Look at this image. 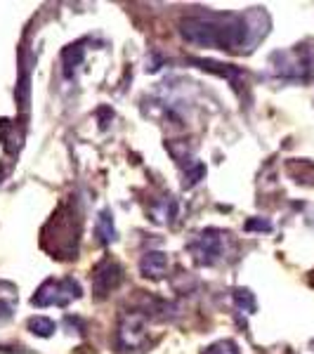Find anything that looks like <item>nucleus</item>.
<instances>
[{
  "label": "nucleus",
  "instance_id": "1",
  "mask_svg": "<svg viewBox=\"0 0 314 354\" xmlns=\"http://www.w3.org/2000/svg\"><path fill=\"white\" fill-rule=\"evenodd\" d=\"M270 19L262 10L239 12H196L182 21V38L192 45L227 53L253 50L267 33Z\"/></svg>",
  "mask_w": 314,
  "mask_h": 354
},
{
  "label": "nucleus",
  "instance_id": "2",
  "mask_svg": "<svg viewBox=\"0 0 314 354\" xmlns=\"http://www.w3.org/2000/svg\"><path fill=\"white\" fill-rule=\"evenodd\" d=\"M45 230L55 232V245L50 248L55 258H76L78 239H81V215L73 213L71 205H59Z\"/></svg>",
  "mask_w": 314,
  "mask_h": 354
},
{
  "label": "nucleus",
  "instance_id": "3",
  "mask_svg": "<svg viewBox=\"0 0 314 354\" xmlns=\"http://www.w3.org/2000/svg\"><path fill=\"white\" fill-rule=\"evenodd\" d=\"M81 283L71 277L64 279H48L41 283V288L36 290V295L31 298V302L36 307H66L73 300L81 298Z\"/></svg>",
  "mask_w": 314,
  "mask_h": 354
},
{
  "label": "nucleus",
  "instance_id": "4",
  "mask_svg": "<svg viewBox=\"0 0 314 354\" xmlns=\"http://www.w3.org/2000/svg\"><path fill=\"white\" fill-rule=\"evenodd\" d=\"M230 234L220 232V230H205L201 234H196V236L190 241V253L192 258L198 262V265H215L218 260H222V255H225V241Z\"/></svg>",
  "mask_w": 314,
  "mask_h": 354
},
{
  "label": "nucleus",
  "instance_id": "5",
  "mask_svg": "<svg viewBox=\"0 0 314 354\" xmlns=\"http://www.w3.org/2000/svg\"><path fill=\"white\" fill-rule=\"evenodd\" d=\"M147 340H149L147 314H142V310L125 312L118 324V347L121 350H142Z\"/></svg>",
  "mask_w": 314,
  "mask_h": 354
},
{
  "label": "nucleus",
  "instance_id": "6",
  "mask_svg": "<svg viewBox=\"0 0 314 354\" xmlns=\"http://www.w3.org/2000/svg\"><path fill=\"white\" fill-rule=\"evenodd\" d=\"M270 64L279 78L288 81H305L310 76V59L302 50H286V53H274L270 57Z\"/></svg>",
  "mask_w": 314,
  "mask_h": 354
},
{
  "label": "nucleus",
  "instance_id": "7",
  "mask_svg": "<svg viewBox=\"0 0 314 354\" xmlns=\"http://www.w3.org/2000/svg\"><path fill=\"white\" fill-rule=\"evenodd\" d=\"M123 281V267L113 258H104L97 262L93 270V293L95 298H107L111 290H116Z\"/></svg>",
  "mask_w": 314,
  "mask_h": 354
},
{
  "label": "nucleus",
  "instance_id": "8",
  "mask_svg": "<svg viewBox=\"0 0 314 354\" xmlns=\"http://www.w3.org/2000/svg\"><path fill=\"white\" fill-rule=\"evenodd\" d=\"M140 272L147 279H163L168 274V255L158 253V250H149L142 255L140 260Z\"/></svg>",
  "mask_w": 314,
  "mask_h": 354
},
{
  "label": "nucleus",
  "instance_id": "9",
  "mask_svg": "<svg viewBox=\"0 0 314 354\" xmlns=\"http://www.w3.org/2000/svg\"><path fill=\"white\" fill-rule=\"evenodd\" d=\"M147 213L156 225H173V220L178 218V201L173 196H163L154 201Z\"/></svg>",
  "mask_w": 314,
  "mask_h": 354
},
{
  "label": "nucleus",
  "instance_id": "10",
  "mask_svg": "<svg viewBox=\"0 0 314 354\" xmlns=\"http://www.w3.org/2000/svg\"><path fill=\"white\" fill-rule=\"evenodd\" d=\"M190 64H196L198 68H203V71H210V73H215V76L227 78L234 88H237L239 78H241V71L232 64H218V62H210V59H190Z\"/></svg>",
  "mask_w": 314,
  "mask_h": 354
},
{
  "label": "nucleus",
  "instance_id": "11",
  "mask_svg": "<svg viewBox=\"0 0 314 354\" xmlns=\"http://www.w3.org/2000/svg\"><path fill=\"white\" fill-rule=\"evenodd\" d=\"M95 234L100 239V243L109 245L116 241V227H113V215L111 210H102L97 215V222H95Z\"/></svg>",
  "mask_w": 314,
  "mask_h": 354
},
{
  "label": "nucleus",
  "instance_id": "12",
  "mask_svg": "<svg viewBox=\"0 0 314 354\" xmlns=\"http://www.w3.org/2000/svg\"><path fill=\"white\" fill-rule=\"evenodd\" d=\"M15 300H17L15 286H10V283L0 281V322H5V319L12 317Z\"/></svg>",
  "mask_w": 314,
  "mask_h": 354
},
{
  "label": "nucleus",
  "instance_id": "13",
  "mask_svg": "<svg viewBox=\"0 0 314 354\" xmlns=\"http://www.w3.org/2000/svg\"><path fill=\"white\" fill-rule=\"evenodd\" d=\"M55 322L48 317H33L28 319V330H31L33 335H41V338H50V335L55 333Z\"/></svg>",
  "mask_w": 314,
  "mask_h": 354
},
{
  "label": "nucleus",
  "instance_id": "14",
  "mask_svg": "<svg viewBox=\"0 0 314 354\" xmlns=\"http://www.w3.org/2000/svg\"><path fill=\"white\" fill-rule=\"evenodd\" d=\"M83 57H85V50L81 48V45H68L64 53H62V62H64V66H66V73L71 71L73 66L81 64Z\"/></svg>",
  "mask_w": 314,
  "mask_h": 354
},
{
  "label": "nucleus",
  "instance_id": "15",
  "mask_svg": "<svg viewBox=\"0 0 314 354\" xmlns=\"http://www.w3.org/2000/svg\"><path fill=\"white\" fill-rule=\"evenodd\" d=\"M234 302H237L239 310H243L246 314H253L255 312V298L248 288H237L234 290Z\"/></svg>",
  "mask_w": 314,
  "mask_h": 354
},
{
  "label": "nucleus",
  "instance_id": "16",
  "mask_svg": "<svg viewBox=\"0 0 314 354\" xmlns=\"http://www.w3.org/2000/svg\"><path fill=\"white\" fill-rule=\"evenodd\" d=\"M203 354H239V347L234 340H220V342H213Z\"/></svg>",
  "mask_w": 314,
  "mask_h": 354
},
{
  "label": "nucleus",
  "instance_id": "17",
  "mask_svg": "<svg viewBox=\"0 0 314 354\" xmlns=\"http://www.w3.org/2000/svg\"><path fill=\"white\" fill-rule=\"evenodd\" d=\"M203 173H205L203 165H201V163H194V168H192V170H187V173H185V187H194V185H196V182L203 177Z\"/></svg>",
  "mask_w": 314,
  "mask_h": 354
},
{
  "label": "nucleus",
  "instance_id": "18",
  "mask_svg": "<svg viewBox=\"0 0 314 354\" xmlns=\"http://www.w3.org/2000/svg\"><path fill=\"white\" fill-rule=\"evenodd\" d=\"M246 230H248V232H250V230H265V232H270V230H272V225H270V222H253V220H250L248 225H246Z\"/></svg>",
  "mask_w": 314,
  "mask_h": 354
},
{
  "label": "nucleus",
  "instance_id": "19",
  "mask_svg": "<svg viewBox=\"0 0 314 354\" xmlns=\"http://www.w3.org/2000/svg\"><path fill=\"white\" fill-rule=\"evenodd\" d=\"M0 175H3V173H0Z\"/></svg>",
  "mask_w": 314,
  "mask_h": 354
}]
</instances>
